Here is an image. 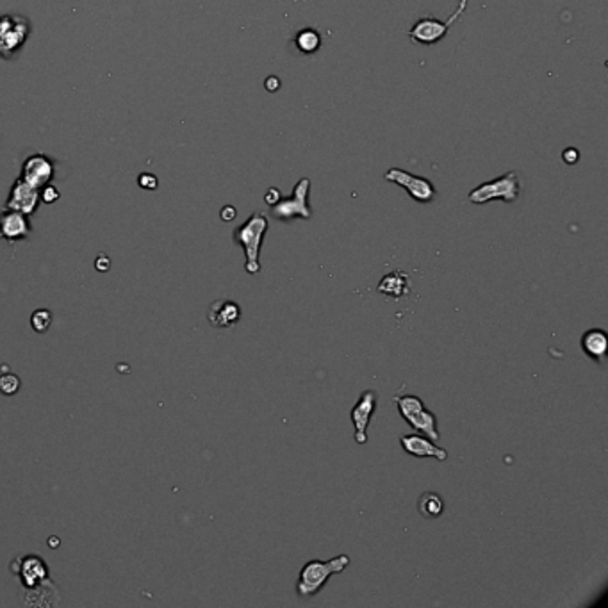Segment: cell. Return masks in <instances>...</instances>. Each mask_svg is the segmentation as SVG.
Segmentation results:
<instances>
[{
    "label": "cell",
    "mask_w": 608,
    "mask_h": 608,
    "mask_svg": "<svg viewBox=\"0 0 608 608\" xmlns=\"http://www.w3.org/2000/svg\"><path fill=\"white\" fill-rule=\"evenodd\" d=\"M350 566V557L347 553L338 555L330 560H311L300 571L296 592L300 598H313L325 587L330 576L339 575Z\"/></svg>",
    "instance_id": "cell-1"
},
{
    "label": "cell",
    "mask_w": 608,
    "mask_h": 608,
    "mask_svg": "<svg viewBox=\"0 0 608 608\" xmlns=\"http://www.w3.org/2000/svg\"><path fill=\"white\" fill-rule=\"evenodd\" d=\"M268 227H270V225H268L266 214H262V212H254L245 223L239 225V227L234 230L232 234L234 243L245 250L246 273L257 275L259 270H261V264H259V254H261L262 239L266 236Z\"/></svg>",
    "instance_id": "cell-2"
},
{
    "label": "cell",
    "mask_w": 608,
    "mask_h": 608,
    "mask_svg": "<svg viewBox=\"0 0 608 608\" xmlns=\"http://www.w3.org/2000/svg\"><path fill=\"white\" fill-rule=\"evenodd\" d=\"M521 194V182L519 177L515 172H507L503 174L501 177H496L489 182H483L480 186L475 187L471 193L468 194V199L471 203H477V205H483V203H489L492 200H503L505 203H514L517 202Z\"/></svg>",
    "instance_id": "cell-3"
},
{
    "label": "cell",
    "mask_w": 608,
    "mask_h": 608,
    "mask_svg": "<svg viewBox=\"0 0 608 608\" xmlns=\"http://www.w3.org/2000/svg\"><path fill=\"white\" fill-rule=\"evenodd\" d=\"M308 194H311V181L304 177L296 182L291 196H288V199L280 196L279 202L271 205V216L279 221H293L296 218L311 220L313 218V209H311V203H308Z\"/></svg>",
    "instance_id": "cell-4"
},
{
    "label": "cell",
    "mask_w": 608,
    "mask_h": 608,
    "mask_svg": "<svg viewBox=\"0 0 608 608\" xmlns=\"http://www.w3.org/2000/svg\"><path fill=\"white\" fill-rule=\"evenodd\" d=\"M468 2L469 0H461L459 6H457L455 13H453L446 21H441L437 20V18H432V17L419 18L414 26H412V29L407 33V36H409L412 42L419 43V45H427V47L439 43L441 39L446 38V34H448V30L452 29L453 24H457V21L461 20L466 8H468Z\"/></svg>",
    "instance_id": "cell-5"
},
{
    "label": "cell",
    "mask_w": 608,
    "mask_h": 608,
    "mask_svg": "<svg viewBox=\"0 0 608 608\" xmlns=\"http://www.w3.org/2000/svg\"><path fill=\"white\" fill-rule=\"evenodd\" d=\"M384 178L387 182H393L396 186L403 187L409 193L410 199L419 203H430L437 196V190L432 184V181H428L427 177H421V175L410 174L407 169L389 168L384 174Z\"/></svg>",
    "instance_id": "cell-6"
},
{
    "label": "cell",
    "mask_w": 608,
    "mask_h": 608,
    "mask_svg": "<svg viewBox=\"0 0 608 608\" xmlns=\"http://www.w3.org/2000/svg\"><path fill=\"white\" fill-rule=\"evenodd\" d=\"M29 36V21L21 17L4 15L0 17V55L11 59L21 48Z\"/></svg>",
    "instance_id": "cell-7"
},
{
    "label": "cell",
    "mask_w": 608,
    "mask_h": 608,
    "mask_svg": "<svg viewBox=\"0 0 608 608\" xmlns=\"http://www.w3.org/2000/svg\"><path fill=\"white\" fill-rule=\"evenodd\" d=\"M376 412V393L375 391H364L360 398L351 407L350 419L355 428V441L359 444L368 443V427L373 414Z\"/></svg>",
    "instance_id": "cell-8"
},
{
    "label": "cell",
    "mask_w": 608,
    "mask_h": 608,
    "mask_svg": "<svg viewBox=\"0 0 608 608\" xmlns=\"http://www.w3.org/2000/svg\"><path fill=\"white\" fill-rule=\"evenodd\" d=\"M52 177H54V165L48 157L36 154V156L27 157L26 163L21 165L20 178L36 190L47 186Z\"/></svg>",
    "instance_id": "cell-9"
},
{
    "label": "cell",
    "mask_w": 608,
    "mask_h": 608,
    "mask_svg": "<svg viewBox=\"0 0 608 608\" xmlns=\"http://www.w3.org/2000/svg\"><path fill=\"white\" fill-rule=\"evenodd\" d=\"M400 444L403 452L409 453L412 457H418V459H435L439 462L448 461V452L444 448H439L437 444L432 443V439H428L427 435L423 434H410V435H401Z\"/></svg>",
    "instance_id": "cell-10"
},
{
    "label": "cell",
    "mask_w": 608,
    "mask_h": 608,
    "mask_svg": "<svg viewBox=\"0 0 608 608\" xmlns=\"http://www.w3.org/2000/svg\"><path fill=\"white\" fill-rule=\"evenodd\" d=\"M30 232H33V227L29 223V216L13 209H4L0 212V239L15 243V241L27 239Z\"/></svg>",
    "instance_id": "cell-11"
},
{
    "label": "cell",
    "mask_w": 608,
    "mask_h": 608,
    "mask_svg": "<svg viewBox=\"0 0 608 608\" xmlns=\"http://www.w3.org/2000/svg\"><path fill=\"white\" fill-rule=\"evenodd\" d=\"M39 205V190L33 187L30 184L24 182L21 178H17V182L11 187L6 209H13L20 211L26 216H33Z\"/></svg>",
    "instance_id": "cell-12"
},
{
    "label": "cell",
    "mask_w": 608,
    "mask_h": 608,
    "mask_svg": "<svg viewBox=\"0 0 608 608\" xmlns=\"http://www.w3.org/2000/svg\"><path fill=\"white\" fill-rule=\"evenodd\" d=\"M208 320L216 329H230L241 320L239 304L232 300H216L209 307Z\"/></svg>",
    "instance_id": "cell-13"
},
{
    "label": "cell",
    "mask_w": 608,
    "mask_h": 608,
    "mask_svg": "<svg viewBox=\"0 0 608 608\" xmlns=\"http://www.w3.org/2000/svg\"><path fill=\"white\" fill-rule=\"evenodd\" d=\"M15 571L20 576L21 583L29 589L39 587L43 580H47V564L36 555L18 560V567Z\"/></svg>",
    "instance_id": "cell-14"
},
{
    "label": "cell",
    "mask_w": 608,
    "mask_h": 608,
    "mask_svg": "<svg viewBox=\"0 0 608 608\" xmlns=\"http://www.w3.org/2000/svg\"><path fill=\"white\" fill-rule=\"evenodd\" d=\"M376 289H378L380 295H385L387 298H394V300H398V298H403V296L409 295L410 289H412V284H410L409 275L396 270L387 273L385 277H382L380 284H378V288Z\"/></svg>",
    "instance_id": "cell-15"
},
{
    "label": "cell",
    "mask_w": 608,
    "mask_h": 608,
    "mask_svg": "<svg viewBox=\"0 0 608 608\" xmlns=\"http://www.w3.org/2000/svg\"><path fill=\"white\" fill-rule=\"evenodd\" d=\"M608 348V335L601 329H591L582 335V350L598 364H605Z\"/></svg>",
    "instance_id": "cell-16"
},
{
    "label": "cell",
    "mask_w": 608,
    "mask_h": 608,
    "mask_svg": "<svg viewBox=\"0 0 608 608\" xmlns=\"http://www.w3.org/2000/svg\"><path fill=\"white\" fill-rule=\"evenodd\" d=\"M407 423H409L410 428H414L416 432L427 435L428 439L437 441L441 437L439 428H437V418H435L434 412H430L427 407L419 410V412H416L412 418L407 419Z\"/></svg>",
    "instance_id": "cell-17"
},
{
    "label": "cell",
    "mask_w": 608,
    "mask_h": 608,
    "mask_svg": "<svg viewBox=\"0 0 608 608\" xmlns=\"http://www.w3.org/2000/svg\"><path fill=\"white\" fill-rule=\"evenodd\" d=\"M296 48L305 55H314L321 48V34L314 27H305L295 36Z\"/></svg>",
    "instance_id": "cell-18"
},
{
    "label": "cell",
    "mask_w": 608,
    "mask_h": 608,
    "mask_svg": "<svg viewBox=\"0 0 608 608\" xmlns=\"http://www.w3.org/2000/svg\"><path fill=\"white\" fill-rule=\"evenodd\" d=\"M419 514L428 519H437L444 512V501L437 492H425L418 501Z\"/></svg>",
    "instance_id": "cell-19"
},
{
    "label": "cell",
    "mask_w": 608,
    "mask_h": 608,
    "mask_svg": "<svg viewBox=\"0 0 608 608\" xmlns=\"http://www.w3.org/2000/svg\"><path fill=\"white\" fill-rule=\"evenodd\" d=\"M394 405L398 407V412L403 419H409L419 412L421 409H425V403L419 396H414V394H403V396H396L394 398Z\"/></svg>",
    "instance_id": "cell-20"
},
{
    "label": "cell",
    "mask_w": 608,
    "mask_h": 608,
    "mask_svg": "<svg viewBox=\"0 0 608 608\" xmlns=\"http://www.w3.org/2000/svg\"><path fill=\"white\" fill-rule=\"evenodd\" d=\"M50 323H52V313L47 311V308H38L36 313L30 316V326H33L36 332L43 334V332H47L50 329Z\"/></svg>",
    "instance_id": "cell-21"
},
{
    "label": "cell",
    "mask_w": 608,
    "mask_h": 608,
    "mask_svg": "<svg viewBox=\"0 0 608 608\" xmlns=\"http://www.w3.org/2000/svg\"><path fill=\"white\" fill-rule=\"evenodd\" d=\"M20 389V378L13 373H6V375L0 376V393L6 394V396H11Z\"/></svg>",
    "instance_id": "cell-22"
},
{
    "label": "cell",
    "mask_w": 608,
    "mask_h": 608,
    "mask_svg": "<svg viewBox=\"0 0 608 608\" xmlns=\"http://www.w3.org/2000/svg\"><path fill=\"white\" fill-rule=\"evenodd\" d=\"M57 199H59V191L55 190L54 186H50V184L39 190V200H43L45 203H54Z\"/></svg>",
    "instance_id": "cell-23"
},
{
    "label": "cell",
    "mask_w": 608,
    "mask_h": 608,
    "mask_svg": "<svg viewBox=\"0 0 608 608\" xmlns=\"http://www.w3.org/2000/svg\"><path fill=\"white\" fill-rule=\"evenodd\" d=\"M138 182H140V186L143 187V190H156L157 187V178L156 175L152 174H141Z\"/></svg>",
    "instance_id": "cell-24"
},
{
    "label": "cell",
    "mask_w": 608,
    "mask_h": 608,
    "mask_svg": "<svg viewBox=\"0 0 608 608\" xmlns=\"http://www.w3.org/2000/svg\"><path fill=\"white\" fill-rule=\"evenodd\" d=\"M280 196H282V194H280V191L277 190V187H270V191H268L266 193V196H264V200H266V203L268 205H273V203H277L279 202V199Z\"/></svg>",
    "instance_id": "cell-25"
},
{
    "label": "cell",
    "mask_w": 608,
    "mask_h": 608,
    "mask_svg": "<svg viewBox=\"0 0 608 608\" xmlns=\"http://www.w3.org/2000/svg\"><path fill=\"white\" fill-rule=\"evenodd\" d=\"M234 216H236V211H234V208H225L223 211H221V218H223L225 221L234 220Z\"/></svg>",
    "instance_id": "cell-26"
}]
</instances>
